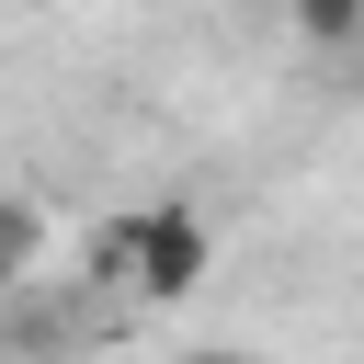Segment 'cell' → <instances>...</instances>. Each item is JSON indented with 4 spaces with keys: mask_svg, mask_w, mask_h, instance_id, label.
Masks as SVG:
<instances>
[{
    "mask_svg": "<svg viewBox=\"0 0 364 364\" xmlns=\"http://www.w3.org/2000/svg\"><path fill=\"white\" fill-rule=\"evenodd\" d=\"M284 23H296V46H318V57H353V46H364V0H284Z\"/></svg>",
    "mask_w": 364,
    "mask_h": 364,
    "instance_id": "7a4b0ae2",
    "label": "cell"
},
{
    "mask_svg": "<svg viewBox=\"0 0 364 364\" xmlns=\"http://www.w3.org/2000/svg\"><path fill=\"white\" fill-rule=\"evenodd\" d=\"M23 262H34V216H23V205H0V284H11Z\"/></svg>",
    "mask_w": 364,
    "mask_h": 364,
    "instance_id": "3957f363",
    "label": "cell"
},
{
    "mask_svg": "<svg viewBox=\"0 0 364 364\" xmlns=\"http://www.w3.org/2000/svg\"><path fill=\"white\" fill-rule=\"evenodd\" d=\"M182 364H262V353H239V341H193Z\"/></svg>",
    "mask_w": 364,
    "mask_h": 364,
    "instance_id": "277c9868",
    "label": "cell"
},
{
    "mask_svg": "<svg viewBox=\"0 0 364 364\" xmlns=\"http://www.w3.org/2000/svg\"><path fill=\"white\" fill-rule=\"evenodd\" d=\"M205 273H216V228H205L193 205H136V216H125V296L182 307Z\"/></svg>",
    "mask_w": 364,
    "mask_h": 364,
    "instance_id": "6da1fadb",
    "label": "cell"
}]
</instances>
